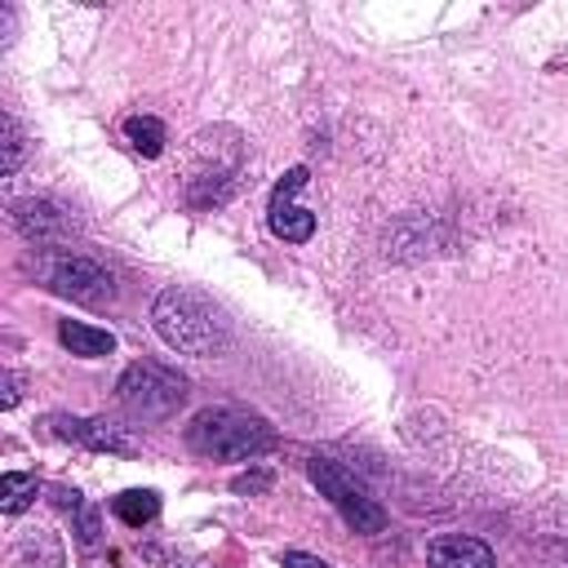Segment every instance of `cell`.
I'll return each mask as SVG.
<instances>
[{"mask_svg": "<svg viewBox=\"0 0 568 568\" xmlns=\"http://www.w3.org/2000/svg\"><path fill=\"white\" fill-rule=\"evenodd\" d=\"M62 506L80 515V541H84V546L98 541V510H89V506L80 501V493H62Z\"/></svg>", "mask_w": 568, "mask_h": 568, "instance_id": "9a60e30c", "label": "cell"}, {"mask_svg": "<svg viewBox=\"0 0 568 568\" xmlns=\"http://www.w3.org/2000/svg\"><path fill=\"white\" fill-rule=\"evenodd\" d=\"M311 479H315V488H320V497H328L333 506H337V515L355 528V532H382L386 528V510L337 466V462H328V457H311Z\"/></svg>", "mask_w": 568, "mask_h": 568, "instance_id": "5b68a950", "label": "cell"}, {"mask_svg": "<svg viewBox=\"0 0 568 568\" xmlns=\"http://www.w3.org/2000/svg\"><path fill=\"white\" fill-rule=\"evenodd\" d=\"M186 444H191V453L213 457V462H253L275 444V430L262 413L217 404V408H200L191 417Z\"/></svg>", "mask_w": 568, "mask_h": 568, "instance_id": "7a4b0ae2", "label": "cell"}, {"mask_svg": "<svg viewBox=\"0 0 568 568\" xmlns=\"http://www.w3.org/2000/svg\"><path fill=\"white\" fill-rule=\"evenodd\" d=\"M284 568H328L324 559H315V555H302V550H288L284 555Z\"/></svg>", "mask_w": 568, "mask_h": 568, "instance_id": "e0dca14e", "label": "cell"}, {"mask_svg": "<svg viewBox=\"0 0 568 568\" xmlns=\"http://www.w3.org/2000/svg\"><path fill=\"white\" fill-rule=\"evenodd\" d=\"M58 342L71 351V355H84V359H98V355H111L115 351V337L98 324H84V320H62L58 324Z\"/></svg>", "mask_w": 568, "mask_h": 568, "instance_id": "30bf717a", "label": "cell"}, {"mask_svg": "<svg viewBox=\"0 0 568 568\" xmlns=\"http://www.w3.org/2000/svg\"><path fill=\"white\" fill-rule=\"evenodd\" d=\"M426 564L430 568H497L493 550L479 541V537H466V532H444L426 546Z\"/></svg>", "mask_w": 568, "mask_h": 568, "instance_id": "9c48e42d", "label": "cell"}, {"mask_svg": "<svg viewBox=\"0 0 568 568\" xmlns=\"http://www.w3.org/2000/svg\"><path fill=\"white\" fill-rule=\"evenodd\" d=\"M115 395H120V404H124L133 417H169V413L182 408L186 382H182L173 368H164V364L138 359V364H129V368L120 373Z\"/></svg>", "mask_w": 568, "mask_h": 568, "instance_id": "277c9868", "label": "cell"}, {"mask_svg": "<svg viewBox=\"0 0 568 568\" xmlns=\"http://www.w3.org/2000/svg\"><path fill=\"white\" fill-rule=\"evenodd\" d=\"M111 510H115V519H124L129 528H142V524H151V519L160 515V497H155L151 488H129V493L111 497Z\"/></svg>", "mask_w": 568, "mask_h": 568, "instance_id": "8fae6325", "label": "cell"}, {"mask_svg": "<svg viewBox=\"0 0 568 568\" xmlns=\"http://www.w3.org/2000/svg\"><path fill=\"white\" fill-rule=\"evenodd\" d=\"M235 493H262V488H271V475L266 470H253V475H235V484H231Z\"/></svg>", "mask_w": 568, "mask_h": 568, "instance_id": "2e32d148", "label": "cell"}, {"mask_svg": "<svg viewBox=\"0 0 568 568\" xmlns=\"http://www.w3.org/2000/svg\"><path fill=\"white\" fill-rule=\"evenodd\" d=\"M58 430L67 439H80L84 448H98V453H115V457H133L142 453V444L129 435V426H115L106 417H62Z\"/></svg>", "mask_w": 568, "mask_h": 568, "instance_id": "52a82bcc", "label": "cell"}, {"mask_svg": "<svg viewBox=\"0 0 568 568\" xmlns=\"http://www.w3.org/2000/svg\"><path fill=\"white\" fill-rule=\"evenodd\" d=\"M151 324H155L160 342L182 351V355H222L231 342L222 306L191 284L160 288L151 302Z\"/></svg>", "mask_w": 568, "mask_h": 568, "instance_id": "6da1fadb", "label": "cell"}, {"mask_svg": "<svg viewBox=\"0 0 568 568\" xmlns=\"http://www.w3.org/2000/svg\"><path fill=\"white\" fill-rule=\"evenodd\" d=\"M13 222H18V231H22L27 240H36V244H62V240L75 231L71 213L58 209L53 200H22V204H13Z\"/></svg>", "mask_w": 568, "mask_h": 568, "instance_id": "ba28073f", "label": "cell"}, {"mask_svg": "<svg viewBox=\"0 0 568 568\" xmlns=\"http://www.w3.org/2000/svg\"><path fill=\"white\" fill-rule=\"evenodd\" d=\"M0 178H13L18 164H22V151H27V138H22V124L13 115H0Z\"/></svg>", "mask_w": 568, "mask_h": 568, "instance_id": "5bb4252c", "label": "cell"}, {"mask_svg": "<svg viewBox=\"0 0 568 568\" xmlns=\"http://www.w3.org/2000/svg\"><path fill=\"white\" fill-rule=\"evenodd\" d=\"M306 169L297 164V169H288L280 182H275V191H271V204H266V222H271V235H280V240H288V244H306L311 235H315V213L311 209H302V204H293V195L306 186Z\"/></svg>", "mask_w": 568, "mask_h": 568, "instance_id": "8992f818", "label": "cell"}, {"mask_svg": "<svg viewBox=\"0 0 568 568\" xmlns=\"http://www.w3.org/2000/svg\"><path fill=\"white\" fill-rule=\"evenodd\" d=\"M36 275H40V284H44L49 293L71 297V302H80V306H102V302L115 297L111 271H106L102 262L84 257V253H71V248H49V253H40Z\"/></svg>", "mask_w": 568, "mask_h": 568, "instance_id": "3957f363", "label": "cell"}, {"mask_svg": "<svg viewBox=\"0 0 568 568\" xmlns=\"http://www.w3.org/2000/svg\"><path fill=\"white\" fill-rule=\"evenodd\" d=\"M0 386H4L0 408H13V404H18V377H13V373H4V377H0Z\"/></svg>", "mask_w": 568, "mask_h": 568, "instance_id": "ac0fdd59", "label": "cell"}, {"mask_svg": "<svg viewBox=\"0 0 568 568\" xmlns=\"http://www.w3.org/2000/svg\"><path fill=\"white\" fill-rule=\"evenodd\" d=\"M0 510L4 515H22L31 501H36V475H22V470H4L0 479Z\"/></svg>", "mask_w": 568, "mask_h": 568, "instance_id": "4fadbf2b", "label": "cell"}, {"mask_svg": "<svg viewBox=\"0 0 568 568\" xmlns=\"http://www.w3.org/2000/svg\"><path fill=\"white\" fill-rule=\"evenodd\" d=\"M124 138H129V146H133L138 155H146V160H155V155L164 151V124H160L155 115H129V120H124Z\"/></svg>", "mask_w": 568, "mask_h": 568, "instance_id": "7c38bea8", "label": "cell"}]
</instances>
